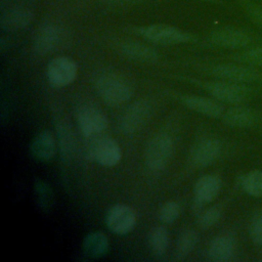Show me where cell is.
I'll use <instances>...</instances> for the list:
<instances>
[{
  "label": "cell",
  "mask_w": 262,
  "mask_h": 262,
  "mask_svg": "<svg viewBox=\"0 0 262 262\" xmlns=\"http://www.w3.org/2000/svg\"><path fill=\"white\" fill-rule=\"evenodd\" d=\"M95 89L100 98L112 106L128 101L134 92L130 82L115 73H106L99 76L95 81Z\"/></svg>",
  "instance_id": "1"
},
{
  "label": "cell",
  "mask_w": 262,
  "mask_h": 262,
  "mask_svg": "<svg viewBox=\"0 0 262 262\" xmlns=\"http://www.w3.org/2000/svg\"><path fill=\"white\" fill-rule=\"evenodd\" d=\"M135 33L143 39L158 45H177L188 43L193 36L177 27L165 24H152L135 29Z\"/></svg>",
  "instance_id": "2"
},
{
  "label": "cell",
  "mask_w": 262,
  "mask_h": 262,
  "mask_svg": "<svg viewBox=\"0 0 262 262\" xmlns=\"http://www.w3.org/2000/svg\"><path fill=\"white\" fill-rule=\"evenodd\" d=\"M86 145V156L89 160L95 161L101 166L113 167L122 158V150L118 142L108 136L100 134L89 137Z\"/></svg>",
  "instance_id": "3"
},
{
  "label": "cell",
  "mask_w": 262,
  "mask_h": 262,
  "mask_svg": "<svg viewBox=\"0 0 262 262\" xmlns=\"http://www.w3.org/2000/svg\"><path fill=\"white\" fill-rule=\"evenodd\" d=\"M209 41L215 46L226 49H247L259 41L252 33L235 27H223L212 31Z\"/></svg>",
  "instance_id": "4"
},
{
  "label": "cell",
  "mask_w": 262,
  "mask_h": 262,
  "mask_svg": "<svg viewBox=\"0 0 262 262\" xmlns=\"http://www.w3.org/2000/svg\"><path fill=\"white\" fill-rule=\"evenodd\" d=\"M174 149V143L171 136L161 133L154 136L146 145L144 161L151 171L163 170L170 162Z\"/></svg>",
  "instance_id": "5"
},
{
  "label": "cell",
  "mask_w": 262,
  "mask_h": 262,
  "mask_svg": "<svg viewBox=\"0 0 262 262\" xmlns=\"http://www.w3.org/2000/svg\"><path fill=\"white\" fill-rule=\"evenodd\" d=\"M210 74L220 80L236 83H253L262 81V72L256 67L246 63H219L212 66Z\"/></svg>",
  "instance_id": "6"
},
{
  "label": "cell",
  "mask_w": 262,
  "mask_h": 262,
  "mask_svg": "<svg viewBox=\"0 0 262 262\" xmlns=\"http://www.w3.org/2000/svg\"><path fill=\"white\" fill-rule=\"evenodd\" d=\"M152 114V105L146 99L134 101L121 116L119 129L124 134H133L139 131L148 122Z\"/></svg>",
  "instance_id": "7"
},
{
  "label": "cell",
  "mask_w": 262,
  "mask_h": 262,
  "mask_svg": "<svg viewBox=\"0 0 262 262\" xmlns=\"http://www.w3.org/2000/svg\"><path fill=\"white\" fill-rule=\"evenodd\" d=\"M203 87L216 100L230 104L241 103L249 95L247 86L231 81H210L204 83Z\"/></svg>",
  "instance_id": "8"
},
{
  "label": "cell",
  "mask_w": 262,
  "mask_h": 262,
  "mask_svg": "<svg viewBox=\"0 0 262 262\" xmlns=\"http://www.w3.org/2000/svg\"><path fill=\"white\" fill-rule=\"evenodd\" d=\"M77 73L78 66L76 61L68 56L54 57L46 67L47 81L55 88L64 87L73 83Z\"/></svg>",
  "instance_id": "9"
},
{
  "label": "cell",
  "mask_w": 262,
  "mask_h": 262,
  "mask_svg": "<svg viewBox=\"0 0 262 262\" xmlns=\"http://www.w3.org/2000/svg\"><path fill=\"white\" fill-rule=\"evenodd\" d=\"M77 122L85 138L100 134L108 125V120L104 113L93 104H83L78 110Z\"/></svg>",
  "instance_id": "10"
},
{
  "label": "cell",
  "mask_w": 262,
  "mask_h": 262,
  "mask_svg": "<svg viewBox=\"0 0 262 262\" xmlns=\"http://www.w3.org/2000/svg\"><path fill=\"white\" fill-rule=\"evenodd\" d=\"M105 223L112 232L126 234L133 230L136 224V215L129 206L117 204L108 209Z\"/></svg>",
  "instance_id": "11"
},
{
  "label": "cell",
  "mask_w": 262,
  "mask_h": 262,
  "mask_svg": "<svg viewBox=\"0 0 262 262\" xmlns=\"http://www.w3.org/2000/svg\"><path fill=\"white\" fill-rule=\"evenodd\" d=\"M60 27L48 24L40 28L33 40V50L39 55H45L54 51L62 41Z\"/></svg>",
  "instance_id": "12"
},
{
  "label": "cell",
  "mask_w": 262,
  "mask_h": 262,
  "mask_svg": "<svg viewBox=\"0 0 262 262\" xmlns=\"http://www.w3.org/2000/svg\"><path fill=\"white\" fill-rule=\"evenodd\" d=\"M221 154V143L215 138L198 141L190 151V160L196 167L204 168L213 164Z\"/></svg>",
  "instance_id": "13"
},
{
  "label": "cell",
  "mask_w": 262,
  "mask_h": 262,
  "mask_svg": "<svg viewBox=\"0 0 262 262\" xmlns=\"http://www.w3.org/2000/svg\"><path fill=\"white\" fill-rule=\"evenodd\" d=\"M179 99L187 108L206 117L221 118L224 114L223 105L215 99L191 94L180 95Z\"/></svg>",
  "instance_id": "14"
},
{
  "label": "cell",
  "mask_w": 262,
  "mask_h": 262,
  "mask_svg": "<svg viewBox=\"0 0 262 262\" xmlns=\"http://www.w3.org/2000/svg\"><path fill=\"white\" fill-rule=\"evenodd\" d=\"M33 18L34 13L30 8L16 5L2 11L0 24L3 30L13 32L27 28Z\"/></svg>",
  "instance_id": "15"
},
{
  "label": "cell",
  "mask_w": 262,
  "mask_h": 262,
  "mask_svg": "<svg viewBox=\"0 0 262 262\" xmlns=\"http://www.w3.org/2000/svg\"><path fill=\"white\" fill-rule=\"evenodd\" d=\"M120 51L128 59L143 63L156 62L160 57L159 52L155 48L138 41H127L122 43L120 45Z\"/></svg>",
  "instance_id": "16"
},
{
  "label": "cell",
  "mask_w": 262,
  "mask_h": 262,
  "mask_svg": "<svg viewBox=\"0 0 262 262\" xmlns=\"http://www.w3.org/2000/svg\"><path fill=\"white\" fill-rule=\"evenodd\" d=\"M56 141L48 130L40 131L32 140L30 149L33 158L40 162L51 160L56 151Z\"/></svg>",
  "instance_id": "17"
},
{
  "label": "cell",
  "mask_w": 262,
  "mask_h": 262,
  "mask_svg": "<svg viewBox=\"0 0 262 262\" xmlns=\"http://www.w3.org/2000/svg\"><path fill=\"white\" fill-rule=\"evenodd\" d=\"M221 118L225 125L238 128H249L259 122L258 113L245 106L231 107L225 111Z\"/></svg>",
  "instance_id": "18"
},
{
  "label": "cell",
  "mask_w": 262,
  "mask_h": 262,
  "mask_svg": "<svg viewBox=\"0 0 262 262\" xmlns=\"http://www.w3.org/2000/svg\"><path fill=\"white\" fill-rule=\"evenodd\" d=\"M221 188V180L215 175H204L194 184V201L204 205L212 202Z\"/></svg>",
  "instance_id": "19"
},
{
  "label": "cell",
  "mask_w": 262,
  "mask_h": 262,
  "mask_svg": "<svg viewBox=\"0 0 262 262\" xmlns=\"http://www.w3.org/2000/svg\"><path fill=\"white\" fill-rule=\"evenodd\" d=\"M82 250L88 258L97 259L103 257L108 251V239L100 231L90 232L83 239Z\"/></svg>",
  "instance_id": "20"
},
{
  "label": "cell",
  "mask_w": 262,
  "mask_h": 262,
  "mask_svg": "<svg viewBox=\"0 0 262 262\" xmlns=\"http://www.w3.org/2000/svg\"><path fill=\"white\" fill-rule=\"evenodd\" d=\"M234 253V241L230 235L216 236L210 244L208 256L212 261L223 262L229 260Z\"/></svg>",
  "instance_id": "21"
},
{
  "label": "cell",
  "mask_w": 262,
  "mask_h": 262,
  "mask_svg": "<svg viewBox=\"0 0 262 262\" xmlns=\"http://www.w3.org/2000/svg\"><path fill=\"white\" fill-rule=\"evenodd\" d=\"M57 130V144L61 155L64 160H70L75 151V136L72 132L71 127L67 122H60L56 126Z\"/></svg>",
  "instance_id": "22"
},
{
  "label": "cell",
  "mask_w": 262,
  "mask_h": 262,
  "mask_svg": "<svg viewBox=\"0 0 262 262\" xmlns=\"http://www.w3.org/2000/svg\"><path fill=\"white\" fill-rule=\"evenodd\" d=\"M147 243L150 252L156 257L166 254L169 247V233L164 226H156L150 229L147 235Z\"/></svg>",
  "instance_id": "23"
},
{
  "label": "cell",
  "mask_w": 262,
  "mask_h": 262,
  "mask_svg": "<svg viewBox=\"0 0 262 262\" xmlns=\"http://www.w3.org/2000/svg\"><path fill=\"white\" fill-rule=\"evenodd\" d=\"M199 242V235L193 229H186L182 231L176 242L175 257L178 260H182L187 257L195 248Z\"/></svg>",
  "instance_id": "24"
},
{
  "label": "cell",
  "mask_w": 262,
  "mask_h": 262,
  "mask_svg": "<svg viewBox=\"0 0 262 262\" xmlns=\"http://www.w3.org/2000/svg\"><path fill=\"white\" fill-rule=\"evenodd\" d=\"M246 17L262 31V4L256 0H235Z\"/></svg>",
  "instance_id": "25"
},
{
  "label": "cell",
  "mask_w": 262,
  "mask_h": 262,
  "mask_svg": "<svg viewBox=\"0 0 262 262\" xmlns=\"http://www.w3.org/2000/svg\"><path fill=\"white\" fill-rule=\"evenodd\" d=\"M243 189L252 196H262V171H252L242 180Z\"/></svg>",
  "instance_id": "26"
},
{
  "label": "cell",
  "mask_w": 262,
  "mask_h": 262,
  "mask_svg": "<svg viewBox=\"0 0 262 262\" xmlns=\"http://www.w3.org/2000/svg\"><path fill=\"white\" fill-rule=\"evenodd\" d=\"M232 58L241 63L262 68V46L244 49L233 54Z\"/></svg>",
  "instance_id": "27"
},
{
  "label": "cell",
  "mask_w": 262,
  "mask_h": 262,
  "mask_svg": "<svg viewBox=\"0 0 262 262\" xmlns=\"http://www.w3.org/2000/svg\"><path fill=\"white\" fill-rule=\"evenodd\" d=\"M35 195L38 205L43 211H48L53 205V192L50 186L43 180H39L35 184Z\"/></svg>",
  "instance_id": "28"
},
{
  "label": "cell",
  "mask_w": 262,
  "mask_h": 262,
  "mask_svg": "<svg viewBox=\"0 0 262 262\" xmlns=\"http://www.w3.org/2000/svg\"><path fill=\"white\" fill-rule=\"evenodd\" d=\"M180 215V207L178 203L174 201H168L164 203L158 213L159 219L165 224L173 223Z\"/></svg>",
  "instance_id": "29"
},
{
  "label": "cell",
  "mask_w": 262,
  "mask_h": 262,
  "mask_svg": "<svg viewBox=\"0 0 262 262\" xmlns=\"http://www.w3.org/2000/svg\"><path fill=\"white\" fill-rule=\"evenodd\" d=\"M221 217V209L218 206L210 207L207 210L203 211L199 216V225L204 228H210L215 225Z\"/></svg>",
  "instance_id": "30"
},
{
  "label": "cell",
  "mask_w": 262,
  "mask_h": 262,
  "mask_svg": "<svg viewBox=\"0 0 262 262\" xmlns=\"http://www.w3.org/2000/svg\"><path fill=\"white\" fill-rule=\"evenodd\" d=\"M249 231L252 241L257 245H262V210L252 219Z\"/></svg>",
  "instance_id": "31"
},
{
  "label": "cell",
  "mask_w": 262,
  "mask_h": 262,
  "mask_svg": "<svg viewBox=\"0 0 262 262\" xmlns=\"http://www.w3.org/2000/svg\"><path fill=\"white\" fill-rule=\"evenodd\" d=\"M105 3H110V4H125V3H131V2H135L138 0H102Z\"/></svg>",
  "instance_id": "32"
},
{
  "label": "cell",
  "mask_w": 262,
  "mask_h": 262,
  "mask_svg": "<svg viewBox=\"0 0 262 262\" xmlns=\"http://www.w3.org/2000/svg\"><path fill=\"white\" fill-rule=\"evenodd\" d=\"M200 1H206V2H213V3H217V2H219L218 0H200Z\"/></svg>",
  "instance_id": "33"
},
{
  "label": "cell",
  "mask_w": 262,
  "mask_h": 262,
  "mask_svg": "<svg viewBox=\"0 0 262 262\" xmlns=\"http://www.w3.org/2000/svg\"><path fill=\"white\" fill-rule=\"evenodd\" d=\"M256 1H258L260 4H262V0H256Z\"/></svg>",
  "instance_id": "34"
}]
</instances>
